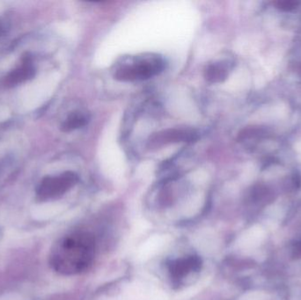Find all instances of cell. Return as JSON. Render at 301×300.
<instances>
[{
  "instance_id": "10",
  "label": "cell",
  "mask_w": 301,
  "mask_h": 300,
  "mask_svg": "<svg viewBox=\"0 0 301 300\" xmlns=\"http://www.w3.org/2000/svg\"><path fill=\"white\" fill-rule=\"evenodd\" d=\"M298 5H299V2L294 1V0H283V1H279L277 3L278 8L285 11V12H290V11L295 9Z\"/></svg>"
},
{
  "instance_id": "4",
  "label": "cell",
  "mask_w": 301,
  "mask_h": 300,
  "mask_svg": "<svg viewBox=\"0 0 301 300\" xmlns=\"http://www.w3.org/2000/svg\"><path fill=\"white\" fill-rule=\"evenodd\" d=\"M198 134L196 130L190 129H169L162 130L150 137L148 147L158 149L168 143H192L198 140Z\"/></svg>"
},
{
  "instance_id": "2",
  "label": "cell",
  "mask_w": 301,
  "mask_h": 300,
  "mask_svg": "<svg viewBox=\"0 0 301 300\" xmlns=\"http://www.w3.org/2000/svg\"><path fill=\"white\" fill-rule=\"evenodd\" d=\"M165 65V61L160 55L144 53L130 56L116 63L114 78L122 82L146 80L161 73Z\"/></svg>"
},
{
  "instance_id": "8",
  "label": "cell",
  "mask_w": 301,
  "mask_h": 300,
  "mask_svg": "<svg viewBox=\"0 0 301 300\" xmlns=\"http://www.w3.org/2000/svg\"><path fill=\"white\" fill-rule=\"evenodd\" d=\"M87 122H88L87 115L80 111H76L72 113L68 117L62 125V130L63 131H72L84 127L87 124Z\"/></svg>"
},
{
  "instance_id": "5",
  "label": "cell",
  "mask_w": 301,
  "mask_h": 300,
  "mask_svg": "<svg viewBox=\"0 0 301 300\" xmlns=\"http://www.w3.org/2000/svg\"><path fill=\"white\" fill-rule=\"evenodd\" d=\"M201 260L198 256H189L172 260L168 265L171 279L175 284L179 282L193 271H198L201 268Z\"/></svg>"
},
{
  "instance_id": "3",
  "label": "cell",
  "mask_w": 301,
  "mask_h": 300,
  "mask_svg": "<svg viewBox=\"0 0 301 300\" xmlns=\"http://www.w3.org/2000/svg\"><path fill=\"white\" fill-rule=\"evenodd\" d=\"M78 180V175L72 172H66L58 176L46 177L37 188V197L41 201L58 198L71 189Z\"/></svg>"
},
{
  "instance_id": "1",
  "label": "cell",
  "mask_w": 301,
  "mask_h": 300,
  "mask_svg": "<svg viewBox=\"0 0 301 300\" xmlns=\"http://www.w3.org/2000/svg\"><path fill=\"white\" fill-rule=\"evenodd\" d=\"M95 249V240L89 233H72L55 245L50 254V265L63 275L81 273L92 264Z\"/></svg>"
},
{
  "instance_id": "9",
  "label": "cell",
  "mask_w": 301,
  "mask_h": 300,
  "mask_svg": "<svg viewBox=\"0 0 301 300\" xmlns=\"http://www.w3.org/2000/svg\"><path fill=\"white\" fill-rule=\"evenodd\" d=\"M266 134V130L263 128L260 127H251V128H247L243 130L240 135H239L238 139L241 142L247 139H252V138H259L262 137Z\"/></svg>"
},
{
  "instance_id": "12",
  "label": "cell",
  "mask_w": 301,
  "mask_h": 300,
  "mask_svg": "<svg viewBox=\"0 0 301 300\" xmlns=\"http://www.w3.org/2000/svg\"><path fill=\"white\" fill-rule=\"evenodd\" d=\"M0 34H1V28H0Z\"/></svg>"
},
{
  "instance_id": "7",
  "label": "cell",
  "mask_w": 301,
  "mask_h": 300,
  "mask_svg": "<svg viewBox=\"0 0 301 300\" xmlns=\"http://www.w3.org/2000/svg\"><path fill=\"white\" fill-rule=\"evenodd\" d=\"M34 73L35 71L32 66L31 62L27 59V61H25L20 67L14 70V72H11L9 75L5 78V85H17L20 82L30 79L34 75Z\"/></svg>"
},
{
  "instance_id": "6",
  "label": "cell",
  "mask_w": 301,
  "mask_h": 300,
  "mask_svg": "<svg viewBox=\"0 0 301 300\" xmlns=\"http://www.w3.org/2000/svg\"><path fill=\"white\" fill-rule=\"evenodd\" d=\"M229 72V64L224 62L209 63L204 70V78L209 83L216 84L226 80Z\"/></svg>"
},
{
  "instance_id": "11",
  "label": "cell",
  "mask_w": 301,
  "mask_h": 300,
  "mask_svg": "<svg viewBox=\"0 0 301 300\" xmlns=\"http://www.w3.org/2000/svg\"><path fill=\"white\" fill-rule=\"evenodd\" d=\"M292 181H293V184L299 188V187L301 186V176L298 175H294V176L292 177Z\"/></svg>"
}]
</instances>
